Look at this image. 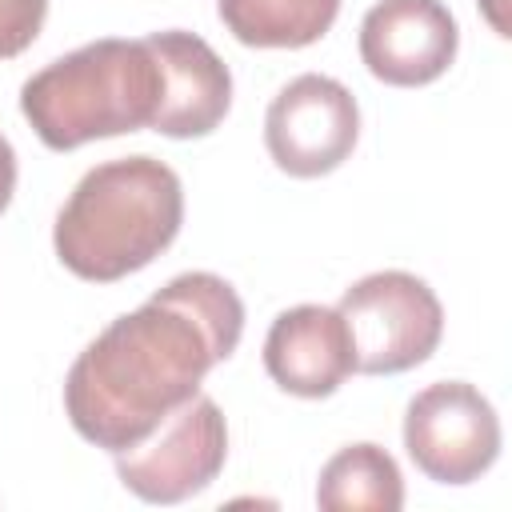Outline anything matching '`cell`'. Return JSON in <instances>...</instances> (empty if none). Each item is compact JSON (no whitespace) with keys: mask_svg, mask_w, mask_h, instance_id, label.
I'll return each mask as SVG.
<instances>
[{"mask_svg":"<svg viewBox=\"0 0 512 512\" xmlns=\"http://www.w3.org/2000/svg\"><path fill=\"white\" fill-rule=\"evenodd\" d=\"M244 332V300L216 272H180L140 308L116 316L68 368L64 412L72 428L124 452L168 412L192 400Z\"/></svg>","mask_w":512,"mask_h":512,"instance_id":"cell-1","label":"cell"},{"mask_svg":"<svg viewBox=\"0 0 512 512\" xmlns=\"http://www.w3.org/2000/svg\"><path fill=\"white\" fill-rule=\"evenodd\" d=\"M184 224L180 176L156 156H120L88 168L56 212L60 264L92 284L148 268Z\"/></svg>","mask_w":512,"mask_h":512,"instance_id":"cell-2","label":"cell"},{"mask_svg":"<svg viewBox=\"0 0 512 512\" xmlns=\"http://www.w3.org/2000/svg\"><path fill=\"white\" fill-rule=\"evenodd\" d=\"M160 108V60L140 40H92L20 88V112L52 152H72L88 140L152 128Z\"/></svg>","mask_w":512,"mask_h":512,"instance_id":"cell-3","label":"cell"},{"mask_svg":"<svg viewBox=\"0 0 512 512\" xmlns=\"http://www.w3.org/2000/svg\"><path fill=\"white\" fill-rule=\"evenodd\" d=\"M336 312L352 336L356 372L368 376H396L424 364L444 336V308L436 292L404 268L360 276L344 288Z\"/></svg>","mask_w":512,"mask_h":512,"instance_id":"cell-4","label":"cell"},{"mask_svg":"<svg viewBox=\"0 0 512 512\" xmlns=\"http://www.w3.org/2000/svg\"><path fill=\"white\" fill-rule=\"evenodd\" d=\"M228 460V424L212 396L196 392L144 440L116 452L120 484L148 504H180L204 492Z\"/></svg>","mask_w":512,"mask_h":512,"instance_id":"cell-5","label":"cell"},{"mask_svg":"<svg viewBox=\"0 0 512 512\" xmlns=\"http://www.w3.org/2000/svg\"><path fill=\"white\" fill-rule=\"evenodd\" d=\"M404 448L436 484H472L500 456V416L468 380H436L404 408Z\"/></svg>","mask_w":512,"mask_h":512,"instance_id":"cell-6","label":"cell"},{"mask_svg":"<svg viewBox=\"0 0 512 512\" xmlns=\"http://www.w3.org/2000/svg\"><path fill=\"white\" fill-rule=\"evenodd\" d=\"M360 140V108L356 96L324 76L304 72L288 80L264 116V148L280 172L296 180H316L336 172Z\"/></svg>","mask_w":512,"mask_h":512,"instance_id":"cell-7","label":"cell"},{"mask_svg":"<svg viewBox=\"0 0 512 512\" xmlns=\"http://www.w3.org/2000/svg\"><path fill=\"white\" fill-rule=\"evenodd\" d=\"M456 48L460 28L440 0H376L360 20V60L392 88L440 80Z\"/></svg>","mask_w":512,"mask_h":512,"instance_id":"cell-8","label":"cell"},{"mask_svg":"<svg viewBox=\"0 0 512 512\" xmlns=\"http://www.w3.org/2000/svg\"><path fill=\"white\" fill-rule=\"evenodd\" d=\"M160 60V108L152 132L172 140L208 136L232 108V72L216 48L184 28L144 36Z\"/></svg>","mask_w":512,"mask_h":512,"instance_id":"cell-9","label":"cell"},{"mask_svg":"<svg viewBox=\"0 0 512 512\" xmlns=\"http://www.w3.org/2000/svg\"><path fill=\"white\" fill-rule=\"evenodd\" d=\"M264 372L288 396H332L356 372V352L344 316L324 304L284 308L264 336Z\"/></svg>","mask_w":512,"mask_h":512,"instance_id":"cell-10","label":"cell"},{"mask_svg":"<svg viewBox=\"0 0 512 512\" xmlns=\"http://www.w3.org/2000/svg\"><path fill=\"white\" fill-rule=\"evenodd\" d=\"M316 504L324 512H396L404 508V476L380 444H344L320 468Z\"/></svg>","mask_w":512,"mask_h":512,"instance_id":"cell-11","label":"cell"},{"mask_svg":"<svg viewBox=\"0 0 512 512\" xmlns=\"http://www.w3.org/2000/svg\"><path fill=\"white\" fill-rule=\"evenodd\" d=\"M224 28L248 48H308L340 12V0H220Z\"/></svg>","mask_w":512,"mask_h":512,"instance_id":"cell-12","label":"cell"},{"mask_svg":"<svg viewBox=\"0 0 512 512\" xmlns=\"http://www.w3.org/2000/svg\"><path fill=\"white\" fill-rule=\"evenodd\" d=\"M48 16V0H0V60L32 48Z\"/></svg>","mask_w":512,"mask_h":512,"instance_id":"cell-13","label":"cell"},{"mask_svg":"<svg viewBox=\"0 0 512 512\" xmlns=\"http://www.w3.org/2000/svg\"><path fill=\"white\" fill-rule=\"evenodd\" d=\"M12 192H16V152L0 132V212L12 204Z\"/></svg>","mask_w":512,"mask_h":512,"instance_id":"cell-14","label":"cell"}]
</instances>
